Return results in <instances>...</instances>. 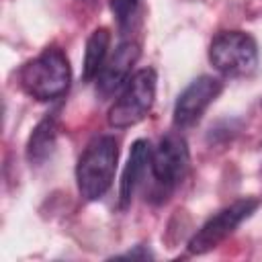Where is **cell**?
Returning <instances> with one entry per match:
<instances>
[{
    "mask_svg": "<svg viewBox=\"0 0 262 262\" xmlns=\"http://www.w3.org/2000/svg\"><path fill=\"white\" fill-rule=\"evenodd\" d=\"M72 72L66 53L59 47H47L37 57L27 61L20 70V86L23 90L45 102L59 98L70 88Z\"/></svg>",
    "mask_w": 262,
    "mask_h": 262,
    "instance_id": "2",
    "label": "cell"
},
{
    "mask_svg": "<svg viewBox=\"0 0 262 262\" xmlns=\"http://www.w3.org/2000/svg\"><path fill=\"white\" fill-rule=\"evenodd\" d=\"M151 154L154 151L145 139H137L131 145V154H129L127 166L123 170L121 188H119V203L123 209L131 203L133 192L139 186V182L143 180V174L147 172V168H151Z\"/></svg>",
    "mask_w": 262,
    "mask_h": 262,
    "instance_id": "9",
    "label": "cell"
},
{
    "mask_svg": "<svg viewBox=\"0 0 262 262\" xmlns=\"http://www.w3.org/2000/svg\"><path fill=\"white\" fill-rule=\"evenodd\" d=\"M137 4H139V0H111V8L123 29L131 23V18L137 10Z\"/></svg>",
    "mask_w": 262,
    "mask_h": 262,
    "instance_id": "12",
    "label": "cell"
},
{
    "mask_svg": "<svg viewBox=\"0 0 262 262\" xmlns=\"http://www.w3.org/2000/svg\"><path fill=\"white\" fill-rule=\"evenodd\" d=\"M188 168V147L184 137L176 133H168L162 137L160 145L151 154V174L154 178L166 186L172 188L174 184L180 182Z\"/></svg>",
    "mask_w": 262,
    "mask_h": 262,
    "instance_id": "6",
    "label": "cell"
},
{
    "mask_svg": "<svg viewBox=\"0 0 262 262\" xmlns=\"http://www.w3.org/2000/svg\"><path fill=\"white\" fill-rule=\"evenodd\" d=\"M57 139V119L53 115H47L43 121L37 123L33 129L29 143H27V158L31 164H43L55 147Z\"/></svg>",
    "mask_w": 262,
    "mask_h": 262,
    "instance_id": "10",
    "label": "cell"
},
{
    "mask_svg": "<svg viewBox=\"0 0 262 262\" xmlns=\"http://www.w3.org/2000/svg\"><path fill=\"white\" fill-rule=\"evenodd\" d=\"M119 160L117 139L100 135L88 143L76 166L78 190L84 201H98L111 188Z\"/></svg>",
    "mask_w": 262,
    "mask_h": 262,
    "instance_id": "1",
    "label": "cell"
},
{
    "mask_svg": "<svg viewBox=\"0 0 262 262\" xmlns=\"http://www.w3.org/2000/svg\"><path fill=\"white\" fill-rule=\"evenodd\" d=\"M137 57H139V45L135 41L121 43L96 76L98 94L100 96H111L113 92H117L129 80V72H131L133 63L137 61Z\"/></svg>",
    "mask_w": 262,
    "mask_h": 262,
    "instance_id": "8",
    "label": "cell"
},
{
    "mask_svg": "<svg viewBox=\"0 0 262 262\" xmlns=\"http://www.w3.org/2000/svg\"><path fill=\"white\" fill-rule=\"evenodd\" d=\"M156 98V72L151 68H143L135 72L127 82L119 98L108 111L111 127L125 129L137 125L151 108Z\"/></svg>",
    "mask_w": 262,
    "mask_h": 262,
    "instance_id": "3",
    "label": "cell"
},
{
    "mask_svg": "<svg viewBox=\"0 0 262 262\" xmlns=\"http://www.w3.org/2000/svg\"><path fill=\"white\" fill-rule=\"evenodd\" d=\"M108 43H111L108 29L100 27V29L92 31V35L86 41V51H84V80H92L98 76V72L104 66Z\"/></svg>",
    "mask_w": 262,
    "mask_h": 262,
    "instance_id": "11",
    "label": "cell"
},
{
    "mask_svg": "<svg viewBox=\"0 0 262 262\" xmlns=\"http://www.w3.org/2000/svg\"><path fill=\"white\" fill-rule=\"evenodd\" d=\"M223 84L213 76H199L192 80L178 96L174 104V123L178 127H188L201 119L207 106L219 96Z\"/></svg>",
    "mask_w": 262,
    "mask_h": 262,
    "instance_id": "7",
    "label": "cell"
},
{
    "mask_svg": "<svg viewBox=\"0 0 262 262\" xmlns=\"http://www.w3.org/2000/svg\"><path fill=\"white\" fill-rule=\"evenodd\" d=\"M258 207V199H239L211 217L188 242L190 254H205L213 250L219 242H223L244 219H248Z\"/></svg>",
    "mask_w": 262,
    "mask_h": 262,
    "instance_id": "5",
    "label": "cell"
},
{
    "mask_svg": "<svg viewBox=\"0 0 262 262\" xmlns=\"http://www.w3.org/2000/svg\"><path fill=\"white\" fill-rule=\"evenodd\" d=\"M209 59L225 76H248L256 70L258 47L244 31H223L211 41Z\"/></svg>",
    "mask_w": 262,
    "mask_h": 262,
    "instance_id": "4",
    "label": "cell"
}]
</instances>
